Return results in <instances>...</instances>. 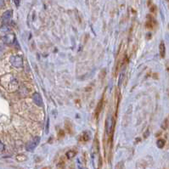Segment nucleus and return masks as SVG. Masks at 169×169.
Here are the masks:
<instances>
[{
	"label": "nucleus",
	"mask_w": 169,
	"mask_h": 169,
	"mask_svg": "<svg viewBox=\"0 0 169 169\" xmlns=\"http://www.w3.org/2000/svg\"><path fill=\"white\" fill-rule=\"evenodd\" d=\"M10 62L16 68H20L23 66V59L21 55H12L10 58Z\"/></svg>",
	"instance_id": "f257e3e1"
},
{
	"label": "nucleus",
	"mask_w": 169,
	"mask_h": 169,
	"mask_svg": "<svg viewBox=\"0 0 169 169\" xmlns=\"http://www.w3.org/2000/svg\"><path fill=\"white\" fill-rule=\"evenodd\" d=\"M39 142H40V138L39 137H35V138H32L31 141L29 143H27V144L26 145L27 151H33L36 149V147L38 145Z\"/></svg>",
	"instance_id": "f03ea898"
},
{
	"label": "nucleus",
	"mask_w": 169,
	"mask_h": 169,
	"mask_svg": "<svg viewBox=\"0 0 169 169\" xmlns=\"http://www.w3.org/2000/svg\"><path fill=\"white\" fill-rule=\"evenodd\" d=\"M12 16H13V11H12L11 10H9L5 11V12L3 14V16H2V22H3V24L8 26L9 23H10V20H11Z\"/></svg>",
	"instance_id": "7ed1b4c3"
},
{
	"label": "nucleus",
	"mask_w": 169,
	"mask_h": 169,
	"mask_svg": "<svg viewBox=\"0 0 169 169\" xmlns=\"http://www.w3.org/2000/svg\"><path fill=\"white\" fill-rule=\"evenodd\" d=\"M15 41H16V37L14 34H11V33H8L3 37V42L5 44H13Z\"/></svg>",
	"instance_id": "20e7f679"
},
{
	"label": "nucleus",
	"mask_w": 169,
	"mask_h": 169,
	"mask_svg": "<svg viewBox=\"0 0 169 169\" xmlns=\"http://www.w3.org/2000/svg\"><path fill=\"white\" fill-rule=\"evenodd\" d=\"M103 106H104V98H102V99L99 101V103L97 104V106L95 108L94 117H95L96 119H98L99 114L101 113V110H102V109H103Z\"/></svg>",
	"instance_id": "39448f33"
},
{
	"label": "nucleus",
	"mask_w": 169,
	"mask_h": 169,
	"mask_svg": "<svg viewBox=\"0 0 169 169\" xmlns=\"http://www.w3.org/2000/svg\"><path fill=\"white\" fill-rule=\"evenodd\" d=\"M32 100L35 103V105H37V106L41 107L43 106V99L39 93H35L32 95Z\"/></svg>",
	"instance_id": "423d86ee"
},
{
	"label": "nucleus",
	"mask_w": 169,
	"mask_h": 169,
	"mask_svg": "<svg viewBox=\"0 0 169 169\" xmlns=\"http://www.w3.org/2000/svg\"><path fill=\"white\" fill-rule=\"evenodd\" d=\"M147 21H146V23H145V27L148 28V29H152L156 25V21L155 20V19H154L152 16H147Z\"/></svg>",
	"instance_id": "0eeeda50"
},
{
	"label": "nucleus",
	"mask_w": 169,
	"mask_h": 169,
	"mask_svg": "<svg viewBox=\"0 0 169 169\" xmlns=\"http://www.w3.org/2000/svg\"><path fill=\"white\" fill-rule=\"evenodd\" d=\"M159 53H160V55H161L162 58H164L165 57V55H166V47H165L164 42H161L160 43V45H159Z\"/></svg>",
	"instance_id": "6e6552de"
},
{
	"label": "nucleus",
	"mask_w": 169,
	"mask_h": 169,
	"mask_svg": "<svg viewBox=\"0 0 169 169\" xmlns=\"http://www.w3.org/2000/svg\"><path fill=\"white\" fill-rule=\"evenodd\" d=\"M89 138H90L89 134L88 132H84V133H82V135L80 136V141L85 143V142H88V141L89 140Z\"/></svg>",
	"instance_id": "1a4fd4ad"
},
{
	"label": "nucleus",
	"mask_w": 169,
	"mask_h": 169,
	"mask_svg": "<svg viewBox=\"0 0 169 169\" xmlns=\"http://www.w3.org/2000/svg\"><path fill=\"white\" fill-rule=\"evenodd\" d=\"M77 155V151H74V150H70L68 151L66 153H65V155L68 159H72L76 156Z\"/></svg>",
	"instance_id": "9d476101"
},
{
	"label": "nucleus",
	"mask_w": 169,
	"mask_h": 169,
	"mask_svg": "<svg viewBox=\"0 0 169 169\" xmlns=\"http://www.w3.org/2000/svg\"><path fill=\"white\" fill-rule=\"evenodd\" d=\"M165 144H166V142H165V140L162 139V138H159V139L157 140V142H156V145H157V147L160 148V149H162V148L165 146Z\"/></svg>",
	"instance_id": "9b49d317"
},
{
	"label": "nucleus",
	"mask_w": 169,
	"mask_h": 169,
	"mask_svg": "<svg viewBox=\"0 0 169 169\" xmlns=\"http://www.w3.org/2000/svg\"><path fill=\"white\" fill-rule=\"evenodd\" d=\"M169 127V120L168 119H165L164 121H163V123H162V129H164V130H166V129H168Z\"/></svg>",
	"instance_id": "f8f14e48"
},
{
	"label": "nucleus",
	"mask_w": 169,
	"mask_h": 169,
	"mask_svg": "<svg viewBox=\"0 0 169 169\" xmlns=\"http://www.w3.org/2000/svg\"><path fill=\"white\" fill-rule=\"evenodd\" d=\"M8 31H10V28H9V27L6 26V25H3V26L0 28V33H5V35H6V33H7Z\"/></svg>",
	"instance_id": "ddd939ff"
},
{
	"label": "nucleus",
	"mask_w": 169,
	"mask_h": 169,
	"mask_svg": "<svg viewBox=\"0 0 169 169\" xmlns=\"http://www.w3.org/2000/svg\"><path fill=\"white\" fill-rule=\"evenodd\" d=\"M116 169H125V165L123 162H119L117 165H116Z\"/></svg>",
	"instance_id": "4468645a"
},
{
	"label": "nucleus",
	"mask_w": 169,
	"mask_h": 169,
	"mask_svg": "<svg viewBox=\"0 0 169 169\" xmlns=\"http://www.w3.org/2000/svg\"><path fill=\"white\" fill-rule=\"evenodd\" d=\"M17 160L18 161H26L27 160V156L26 155H19L18 156H17Z\"/></svg>",
	"instance_id": "2eb2a0df"
},
{
	"label": "nucleus",
	"mask_w": 169,
	"mask_h": 169,
	"mask_svg": "<svg viewBox=\"0 0 169 169\" xmlns=\"http://www.w3.org/2000/svg\"><path fill=\"white\" fill-rule=\"evenodd\" d=\"M57 168L65 169V162H59V164L57 165Z\"/></svg>",
	"instance_id": "dca6fc26"
},
{
	"label": "nucleus",
	"mask_w": 169,
	"mask_h": 169,
	"mask_svg": "<svg viewBox=\"0 0 169 169\" xmlns=\"http://www.w3.org/2000/svg\"><path fill=\"white\" fill-rule=\"evenodd\" d=\"M150 10H151V12H152V13L155 14L156 12V7H155V5H154V4L151 5L150 6Z\"/></svg>",
	"instance_id": "f3484780"
},
{
	"label": "nucleus",
	"mask_w": 169,
	"mask_h": 169,
	"mask_svg": "<svg viewBox=\"0 0 169 169\" xmlns=\"http://www.w3.org/2000/svg\"><path fill=\"white\" fill-rule=\"evenodd\" d=\"M3 53H4V47H3V45L0 44V57L3 56Z\"/></svg>",
	"instance_id": "a211bd4d"
},
{
	"label": "nucleus",
	"mask_w": 169,
	"mask_h": 169,
	"mask_svg": "<svg viewBox=\"0 0 169 169\" xmlns=\"http://www.w3.org/2000/svg\"><path fill=\"white\" fill-rule=\"evenodd\" d=\"M137 169H144V166L141 162H138V164H137Z\"/></svg>",
	"instance_id": "6ab92c4d"
},
{
	"label": "nucleus",
	"mask_w": 169,
	"mask_h": 169,
	"mask_svg": "<svg viewBox=\"0 0 169 169\" xmlns=\"http://www.w3.org/2000/svg\"><path fill=\"white\" fill-rule=\"evenodd\" d=\"M4 149H5V146H4V144L0 141V152H2V151H4Z\"/></svg>",
	"instance_id": "aec40b11"
},
{
	"label": "nucleus",
	"mask_w": 169,
	"mask_h": 169,
	"mask_svg": "<svg viewBox=\"0 0 169 169\" xmlns=\"http://www.w3.org/2000/svg\"><path fill=\"white\" fill-rule=\"evenodd\" d=\"M123 74L122 73L121 75H120V77H119V82H118V86L120 87L121 86V84H122V82H123Z\"/></svg>",
	"instance_id": "412c9836"
},
{
	"label": "nucleus",
	"mask_w": 169,
	"mask_h": 169,
	"mask_svg": "<svg viewBox=\"0 0 169 169\" xmlns=\"http://www.w3.org/2000/svg\"><path fill=\"white\" fill-rule=\"evenodd\" d=\"M4 7V0H0V8Z\"/></svg>",
	"instance_id": "4be33fe9"
},
{
	"label": "nucleus",
	"mask_w": 169,
	"mask_h": 169,
	"mask_svg": "<svg viewBox=\"0 0 169 169\" xmlns=\"http://www.w3.org/2000/svg\"><path fill=\"white\" fill-rule=\"evenodd\" d=\"M144 134H144V138H147V137H148V135H149V130H147V131H146V132H145Z\"/></svg>",
	"instance_id": "5701e85b"
},
{
	"label": "nucleus",
	"mask_w": 169,
	"mask_h": 169,
	"mask_svg": "<svg viewBox=\"0 0 169 169\" xmlns=\"http://www.w3.org/2000/svg\"><path fill=\"white\" fill-rule=\"evenodd\" d=\"M14 3H16V5L18 7L19 6V4H20V1L19 0H14Z\"/></svg>",
	"instance_id": "b1692460"
},
{
	"label": "nucleus",
	"mask_w": 169,
	"mask_h": 169,
	"mask_svg": "<svg viewBox=\"0 0 169 169\" xmlns=\"http://www.w3.org/2000/svg\"><path fill=\"white\" fill-rule=\"evenodd\" d=\"M43 169H51L50 168H48V167H45V168H44Z\"/></svg>",
	"instance_id": "393cba45"
},
{
	"label": "nucleus",
	"mask_w": 169,
	"mask_h": 169,
	"mask_svg": "<svg viewBox=\"0 0 169 169\" xmlns=\"http://www.w3.org/2000/svg\"><path fill=\"white\" fill-rule=\"evenodd\" d=\"M168 1H169V0H168Z\"/></svg>",
	"instance_id": "a878e982"
}]
</instances>
